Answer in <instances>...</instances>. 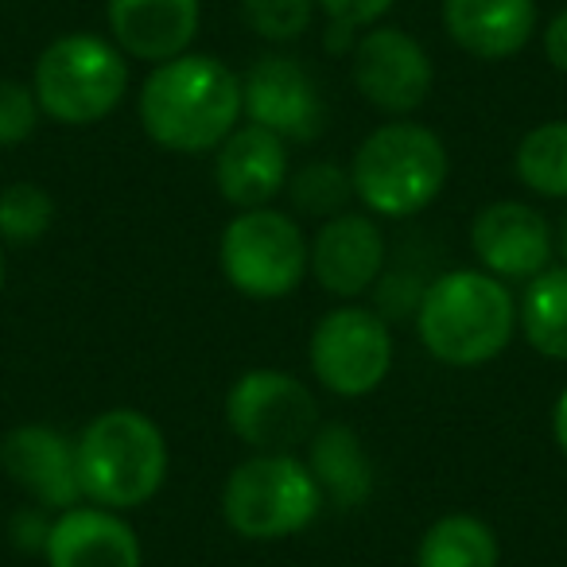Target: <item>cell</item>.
Segmentation results:
<instances>
[{
  "label": "cell",
  "instance_id": "1",
  "mask_svg": "<svg viewBox=\"0 0 567 567\" xmlns=\"http://www.w3.org/2000/svg\"><path fill=\"white\" fill-rule=\"evenodd\" d=\"M136 117L144 136L164 152H218L221 141L245 121L241 74L203 51L167 59L144 79L136 94Z\"/></svg>",
  "mask_w": 567,
  "mask_h": 567
},
{
  "label": "cell",
  "instance_id": "2",
  "mask_svg": "<svg viewBox=\"0 0 567 567\" xmlns=\"http://www.w3.org/2000/svg\"><path fill=\"white\" fill-rule=\"evenodd\" d=\"M416 339L435 362L474 370L509 350L517 334V300L509 284L482 268L435 272L416 308Z\"/></svg>",
  "mask_w": 567,
  "mask_h": 567
},
{
  "label": "cell",
  "instance_id": "3",
  "mask_svg": "<svg viewBox=\"0 0 567 567\" xmlns=\"http://www.w3.org/2000/svg\"><path fill=\"white\" fill-rule=\"evenodd\" d=\"M82 502L102 509H141L167 482V435L141 409H105L74 435Z\"/></svg>",
  "mask_w": 567,
  "mask_h": 567
},
{
  "label": "cell",
  "instance_id": "4",
  "mask_svg": "<svg viewBox=\"0 0 567 567\" xmlns=\"http://www.w3.org/2000/svg\"><path fill=\"white\" fill-rule=\"evenodd\" d=\"M447 144L420 121L393 117L373 128L350 159V187L373 218H416L447 187Z\"/></svg>",
  "mask_w": 567,
  "mask_h": 567
},
{
  "label": "cell",
  "instance_id": "5",
  "mask_svg": "<svg viewBox=\"0 0 567 567\" xmlns=\"http://www.w3.org/2000/svg\"><path fill=\"white\" fill-rule=\"evenodd\" d=\"M32 90L43 117L66 128L105 121L128 94V55L94 32H66L40 51Z\"/></svg>",
  "mask_w": 567,
  "mask_h": 567
},
{
  "label": "cell",
  "instance_id": "6",
  "mask_svg": "<svg viewBox=\"0 0 567 567\" xmlns=\"http://www.w3.org/2000/svg\"><path fill=\"white\" fill-rule=\"evenodd\" d=\"M323 509L308 463L292 451H252L221 486V517L241 540L272 544L300 536Z\"/></svg>",
  "mask_w": 567,
  "mask_h": 567
},
{
  "label": "cell",
  "instance_id": "7",
  "mask_svg": "<svg viewBox=\"0 0 567 567\" xmlns=\"http://www.w3.org/2000/svg\"><path fill=\"white\" fill-rule=\"evenodd\" d=\"M218 265L245 300H284L311 272V241L292 214L276 206L237 210L218 241Z\"/></svg>",
  "mask_w": 567,
  "mask_h": 567
},
{
  "label": "cell",
  "instance_id": "8",
  "mask_svg": "<svg viewBox=\"0 0 567 567\" xmlns=\"http://www.w3.org/2000/svg\"><path fill=\"white\" fill-rule=\"evenodd\" d=\"M226 424L249 451H292L308 447L319 432V401L308 381L288 370L257 365L245 370L226 393Z\"/></svg>",
  "mask_w": 567,
  "mask_h": 567
},
{
  "label": "cell",
  "instance_id": "9",
  "mask_svg": "<svg viewBox=\"0 0 567 567\" xmlns=\"http://www.w3.org/2000/svg\"><path fill=\"white\" fill-rule=\"evenodd\" d=\"M308 362L327 393L358 401L385 385L393 370V331L373 308L342 303L316 323Z\"/></svg>",
  "mask_w": 567,
  "mask_h": 567
},
{
  "label": "cell",
  "instance_id": "10",
  "mask_svg": "<svg viewBox=\"0 0 567 567\" xmlns=\"http://www.w3.org/2000/svg\"><path fill=\"white\" fill-rule=\"evenodd\" d=\"M350 71L365 105L389 117L416 113L435 86V63L427 48L412 32L389 24H373L358 35L350 48Z\"/></svg>",
  "mask_w": 567,
  "mask_h": 567
},
{
  "label": "cell",
  "instance_id": "11",
  "mask_svg": "<svg viewBox=\"0 0 567 567\" xmlns=\"http://www.w3.org/2000/svg\"><path fill=\"white\" fill-rule=\"evenodd\" d=\"M245 121L268 128L288 144H311L323 136L327 105L319 82L296 55L268 51L241 74Z\"/></svg>",
  "mask_w": 567,
  "mask_h": 567
},
{
  "label": "cell",
  "instance_id": "12",
  "mask_svg": "<svg viewBox=\"0 0 567 567\" xmlns=\"http://www.w3.org/2000/svg\"><path fill=\"white\" fill-rule=\"evenodd\" d=\"M471 249L478 268L497 280H533L556 257L551 221L520 198H497L471 221Z\"/></svg>",
  "mask_w": 567,
  "mask_h": 567
},
{
  "label": "cell",
  "instance_id": "13",
  "mask_svg": "<svg viewBox=\"0 0 567 567\" xmlns=\"http://www.w3.org/2000/svg\"><path fill=\"white\" fill-rule=\"evenodd\" d=\"M389 265V241L378 218L365 210H342L319 221L311 237V276L323 292L339 300H358L378 288Z\"/></svg>",
  "mask_w": 567,
  "mask_h": 567
},
{
  "label": "cell",
  "instance_id": "14",
  "mask_svg": "<svg viewBox=\"0 0 567 567\" xmlns=\"http://www.w3.org/2000/svg\"><path fill=\"white\" fill-rule=\"evenodd\" d=\"M0 466L40 509L63 513L82 505L74 440L51 424H20L0 440Z\"/></svg>",
  "mask_w": 567,
  "mask_h": 567
},
{
  "label": "cell",
  "instance_id": "15",
  "mask_svg": "<svg viewBox=\"0 0 567 567\" xmlns=\"http://www.w3.org/2000/svg\"><path fill=\"white\" fill-rule=\"evenodd\" d=\"M288 141L252 121H241L214 152V187L237 210L272 206L288 190Z\"/></svg>",
  "mask_w": 567,
  "mask_h": 567
},
{
  "label": "cell",
  "instance_id": "16",
  "mask_svg": "<svg viewBox=\"0 0 567 567\" xmlns=\"http://www.w3.org/2000/svg\"><path fill=\"white\" fill-rule=\"evenodd\" d=\"M43 556L48 567H144L136 528L117 509L90 502L55 513Z\"/></svg>",
  "mask_w": 567,
  "mask_h": 567
},
{
  "label": "cell",
  "instance_id": "17",
  "mask_svg": "<svg viewBox=\"0 0 567 567\" xmlns=\"http://www.w3.org/2000/svg\"><path fill=\"white\" fill-rule=\"evenodd\" d=\"M110 35L136 63H167L190 51L203 24V0H110Z\"/></svg>",
  "mask_w": 567,
  "mask_h": 567
},
{
  "label": "cell",
  "instance_id": "18",
  "mask_svg": "<svg viewBox=\"0 0 567 567\" xmlns=\"http://www.w3.org/2000/svg\"><path fill=\"white\" fill-rule=\"evenodd\" d=\"M451 43L474 59H513L536 35V0H443Z\"/></svg>",
  "mask_w": 567,
  "mask_h": 567
},
{
  "label": "cell",
  "instance_id": "19",
  "mask_svg": "<svg viewBox=\"0 0 567 567\" xmlns=\"http://www.w3.org/2000/svg\"><path fill=\"white\" fill-rule=\"evenodd\" d=\"M303 463H308L323 502H334L339 509H362L373 497L378 474L350 424H319V432L308 440Z\"/></svg>",
  "mask_w": 567,
  "mask_h": 567
},
{
  "label": "cell",
  "instance_id": "20",
  "mask_svg": "<svg viewBox=\"0 0 567 567\" xmlns=\"http://www.w3.org/2000/svg\"><path fill=\"white\" fill-rule=\"evenodd\" d=\"M517 327L540 358L567 362V265H548L525 284Z\"/></svg>",
  "mask_w": 567,
  "mask_h": 567
},
{
  "label": "cell",
  "instance_id": "21",
  "mask_svg": "<svg viewBox=\"0 0 567 567\" xmlns=\"http://www.w3.org/2000/svg\"><path fill=\"white\" fill-rule=\"evenodd\" d=\"M416 567H502V544L482 517L447 513L420 536Z\"/></svg>",
  "mask_w": 567,
  "mask_h": 567
},
{
  "label": "cell",
  "instance_id": "22",
  "mask_svg": "<svg viewBox=\"0 0 567 567\" xmlns=\"http://www.w3.org/2000/svg\"><path fill=\"white\" fill-rule=\"evenodd\" d=\"M513 172L533 195L567 203V121L559 117L528 128L513 152Z\"/></svg>",
  "mask_w": 567,
  "mask_h": 567
},
{
  "label": "cell",
  "instance_id": "23",
  "mask_svg": "<svg viewBox=\"0 0 567 567\" xmlns=\"http://www.w3.org/2000/svg\"><path fill=\"white\" fill-rule=\"evenodd\" d=\"M288 198L303 218H334L347 210V203L354 198L350 187V172L331 159H316V164L300 167L296 175H288Z\"/></svg>",
  "mask_w": 567,
  "mask_h": 567
},
{
  "label": "cell",
  "instance_id": "24",
  "mask_svg": "<svg viewBox=\"0 0 567 567\" xmlns=\"http://www.w3.org/2000/svg\"><path fill=\"white\" fill-rule=\"evenodd\" d=\"M55 226V198L40 183H9L0 187V241L9 245H32L48 237Z\"/></svg>",
  "mask_w": 567,
  "mask_h": 567
},
{
  "label": "cell",
  "instance_id": "25",
  "mask_svg": "<svg viewBox=\"0 0 567 567\" xmlns=\"http://www.w3.org/2000/svg\"><path fill=\"white\" fill-rule=\"evenodd\" d=\"M241 20L265 43H296L316 24V0H237Z\"/></svg>",
  "mask_w": 567,
  "mask_h": 567
},
{
  "label": "cell",
  "instance_id": "26",
  "mask_svg": "<svg viewBox=\"0 0 567 567\" xmlns=\"http://www.w3.org/2000/svg\"><path fill=\"white\" fill-rule=\"evenodd\" d=\"M316 4L327 17V43H331V51H342L354 48V40L365 28L381 24L396 0H316Z\"/></svg>",
  "mask_w": 567,
  "mask_h": 567
},
{
  "label": "cell",
  "instance_id": "27",
  "mask_svg": "<svg viewBox=\"0 0 567 567\" xmlns=\"http://www.w3.org/2000/svg\"><path fill=\"white\" fill-rule=\"evenodd\" d=\"M40 102L28 82L0 79V148H17V144L32 141L40 128Z\"/></svg>",
  "mask_w": 567,
  "mask_h": 567
},
{
  "label": "cell",
  "instance_id": "28",
  "mask_svg": "<svg viewBox=\"0 0 567 567\" xmlns=\"http://www.w3.org/2000/svg\"><path fill=\"white\" fill-rule=\"evenodd\" d=\"M51 520L55 517H48V509H40V505L20 509L17 517H12V544H17L20 551H43L48 548Z\"/></svg>",
  "mask_w": 567,
  "mask_h": 567
},
{
  "label": "cell",
  "instance_id": "29",
  "mask_svg": "<svg viewBox=\"0 0 567 567\" xmlns=\"http://www.w3.org/2000/svg\"><path fill=\"white\" fill-rule=\"evenodd\" d=\"M544 59H548L559 74H567V9L556 12L551 24L544 28Z\"/></svg>",
  "mask_w": 567,
  "mask_h": 567
},
{
  "label": "cell",
  "instance_id": "30",
  "mask_svg": "<svg viewBox=\"0 0 567 567\" xmlns=\"http://www.w3.org/2000/svg\"><path fill=\"white\" fill-rule=\"evenodd\" d=\"M551 440H556V447L564 451V458H567V385H564V393L556 396V409H551Z\"/></svg>",
  "mask_w": 567,
  "mask_h": 567
},
{
  "label": "cell",
  "instance_id": "31",
  "mask_svg": "<svg viewBox=\"0 0 567 567\" xmlns=\"http://www.w3.org/2000/svg\"><path fill=\"white\" fill-rule=\"evenodd\" d=\"M551 234H556V257L567 265V210H564V218L551 226Z\"/></svg>",
  "mask_w": 567,
  "mask_h": 567
},
{
  "label": "cell",
  "instance_id": "32",
  "mask_svg": "<svg viewBox=\"0 0 567 567\" xmlns=\"http://www.w3.org/2000/svg\"><path fill=\"white\" fill-rule=\"evenodd\" d=\"M4 280H9V260H4V249H0V292H4Z\"/></svg>",
  "mask_w": 567,
  "mask_h": 567
}]
</instances>
